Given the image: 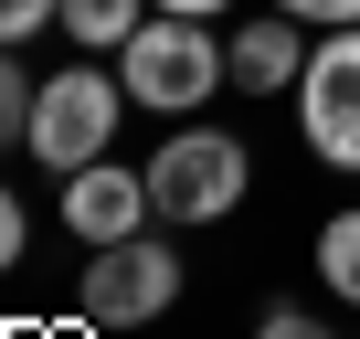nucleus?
<instances>
[{
    "mask_svg": "<svg viewBox=\"0 0 360 339\" xmlns=\"http://www.w3.org/2000/svg\"><path fill=\"white\" fill-rule=\"evenodd\" d=\"M297 127L328 170L360 181V22L349 32H318L307 43V75H297Z\"/></svg>",
    "mask_w": 360,
    "mask_h": 339,
    "instance_id": "obj_4",
    "label": "nucleus"
},
{
    "mask_svg": "<svg viewBox=\"0 0 360 339\" xmlns=\"http://www.w3.org/2000/svg\"><path fill=\"white\" fill-rule=\"evenodd\" d=\"M22 127H32V75L11 64V43H0V148H22Z\"/></svg>",
    "mask_w": 360,
    "mask_h": 339,
    "instance_id": "obj_10",
    "label": "nucleus"
},
{
    "mask_svg": "<svg viewBox=\"0 0 360 339\" xmlns=\"http://www.w3.org/2000/svg\"><path fill=\"white\" fill-rule=\"evenodd\" d=\"M276 11H297V22H318V32H349L360 0H276Z\"/></svg>",
    "mask_w": 360,
    "mask_h": 339,
    "instance_id": "obj_12",
    "label": "nucleus"
},
{
    "mask_svg": "<svg viewBox=\"0 0 360 339\" xmlns=\"http://www.w3.org/2000/svg\"><path fill=\"white\" fill-rule=\"evenodd\" d=\"M223 53H233V85H244V96H297V75H307V22H297V11H255Z\"/></svg>",
    "mask_w": 360,
    "mask_h": 339,
    "instance_id": "obj_7",
    "label": "nucleus"
},
{
    "mask_svg": "<svg viewBox=\"0 0 360 339\" xmlns=\"http://www.w3.org/2000/svg\"><path fill=\"white\" fill-rule=\"evenodd\" d=\"M22 244H32V223H22V202H11V181H0V276L22 265Z\"/></svg>",
    "mask_w": 360,
    "mask_h": 339,
    "instance_id": "obj_11",
    "label": "nucleus"
},
{
    "mask_svg": "<svg viewBox=\"0 0 360 339\" xmlns=\"http://www.w3.org/2000/svg\"><path fill=\"white\" fill-rule=\"evenodd\" d=\"M255 339H328V328H318L307 307H265V318H255Z\"/></svg>",
    "mask_w": 360,
    "mask_h": 339,
    "instance_id": "obj_13",
    "label": "nucleus"
},
{
    "mask_svg": "<svg viewBox=\"0 0 360 339\" xmlns=\"http://www.w3.org/2000/svg\"><path fill=\"white\" fill-rule=\"evenodd\" d=\"M117 117H127V85L96 75V64H64L53 85H32V127H22V148H32L43 170H85V159H106Z\"/></svg>",
    "mask_w": 360,
    "mask_h": 339,
    "instance_id": "obj_3",
    "label": "nucleus"
},
{
    "mask_svg": "<svg viewBox=\"0 0 360 339\" xmlns=\"http://www.w3.org/2000/svg\"><path fill=\"white\" fill-rule=\"evenodd\" d=\"M0 339H53V328H43V318H11V328H0Z\"/></svg>",
    "mask_w": 360,
    "mask_h": 339,
    "instance_id": "obj_16",
    "label": "nucleus"
},
{
    "mask_svg": "<svg viewBox=\"0 0 360 339\" xmlns=\"http://www.w3.org/2000/svg\"><path fill=\"white\" fill-rule=\"evenodd\" d=\"M53 22H64L85 53H106V43H127V32H138V0H53Z\"/></svg>",
    "mask_w": 360,
    "mask_h": 339,
    "instance_id": "obj_9",
    "label": "nucleus"
},
{
    "mask_svg": "<svg viewBox=\"0 0 360 339\" xmlns=\"http://www.w3.org/2000/svg\"><path fill=\"white\" fill-rule=\"evenodd\" d=\"M148 11H191L202 22V11H233V0H148Z\"/></svg>",
    "mask_w": 360,
    "mask_h": 339,
    "instance_id": "obj_15",
    "label": "nucleus"
},
{
    "mask_svg": "<svg viewBox=\"0 0 360 339\" xmlns=\"http://www.w3.org/2000/svg\"><path fill=\"white\" fill-rule=\"evenodd\" d=\"M244 181H255V159L223 127H180V138L148 148V202H159V223H223L244 202Z\"/></svg>",
    "mask_w": 360,
    "mask_h": 339,
    "instance_id": "obj_2",
    "label": "nucleus"
},
{
    "mask_svg": "<svg viewBox=\"0 0 360 339\" xmlns=\"http://www.w3.org/2000/svg\"><path fill=\"white\" fill-rule=\"evenodd\" d=\"M53 22V0H0V43H22V32H43Z\"/></svg>",
    "mask_w": 360,
    "mask_h": 339,
    "instance_id": "obj_14",
    "label": "nucleus"
},
{
    "mask_svg": "<svg viewBox=\"0 0 360 339\" xmlns=\"http://www.w3.org/2000/svg\"><path fill=\"white\" fill-rule=\"evenodd\" d=\"M169 307H180V255L169 244H148V234L96 244V265H85V318L96 328H148Z\"/></svg>",
    "mask_w": 360,
    "mask_h": 339,
    "instance_id": "obj_5",
    "label": "nucleus"
},
{
    "mask_svg": "<svg viewBox=\"0 0 360 339\" xmlns=\"http://www.w3.org/2000/svg\"><path fill=\"white\" fill-rule=\"evenodd\" d=\"M148 212H159V202H148V170H117V159L64 170V234H75V244H127Z\"/></svg>",
    "mask_w": 360,
    "mask_h": 339,
    "instance_id": "obj_6",
    "label": "nucleus"
},
{
    "mask_svg": "<svg viewBox=\"0 0 360 339\" xmlns=\"http://www.w3.org/2000/svg\"><path fill=\"white\" fill-rule=\"evenodd\" d=\"M318 276H328V297H349V307H360V202L318 223Z\"/></svg>",
    "mask_w": 360,
    "mask_h": 339,
    "instance_id": "obj_8",
    "label": "nucleus"
},
{
    "mask_svg": "<svg viewBox=\"0 0 360 339\" xmlns=\"http://www.w3.org/2000/svg\"><path fill=\"white\" fill-rule=\"evenodd\" d=\"M223 75H233V53H223L191 11H159V22H138V32L117 43V85H127L138 106H159V117H191Z\"/></svg>",
    "mask_w": 360,
    "mask_h": 339,
    "instance_id": "obj_1",
    "label": "nucleus"
}]
</instances>
